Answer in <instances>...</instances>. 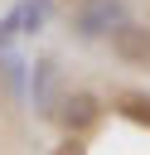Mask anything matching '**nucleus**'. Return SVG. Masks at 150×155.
<instances>
[{"label":"nucleus","instance_id":"nucleus-1","mask_svg":"<svg viewBox=\"0 0 150 155\" xmlns=\"http://www.w3.org/2000/svg\"><path fill=\"white\" fill-rule=\"evenodd\" d=\"M121 19H126V5H121V0H77V5H73V29H77V39H106Z\"/></svg>","mask_w":150,"mask_h":155},{"label":"nucleus","instance_id":"nucleus-2","mask_svg":"<svg viewBox=\"0 0 150 155\" xmlns=\"http://www.w3.org/2000/svg\"><path fill=\"white\" fill-rule=\"evenodd\" d=\"M106 44H111V53H116L121 63H131V68H150V24H140V19H121V24L106 34Z\"/></svg>","mask_w":150,"mask_h":155},{"label":"nucleus","instance_id":"nucleus-3","mask_svg":"<svg viewBox=\"0 0 150 155\" xmlns=\"http://www.w3.org/2000/svg\"><path fill=\"white\" fill-rule=\"evenodd\" d=\"M53 116H58V126H63L68 136H87V131L102 121V97H97V92H68Z\"/></svg>","mask_w":150,"mask_h":155},{"label":"nucleus","instance_id":"nucleus-4","mask_svg":"<svg viewBox=\"0 0 150 155\" xmlns=\"http://www.w3.org/2000/svg\"><path fill=\"white\" fill-rule=\"evenodd\" d=\"M53 92H58V63H53V58H39V63H34V107H39L44 116L58 111V107H53Z\"/></svg>","mask_w":150,"mask_h":155},{"label":"nucleus","instance_id":"nucleus-5","mask_svg":"<svg viewBox=\"0 0 150 155\" xmlns=\"http://www.w3.org/2000/svg\"><path fill=\"white\" fill-rule=\"evenodd\" d=\"M111 107H116L126 121L150 126V92H131V87H126V92H116V97H111Z\"/></svg>","mask_w":150,"mask_h":155},{"label":"nucleus","instance_id":"nucleus-6","mask_svg":"<svg viewBox=\"0 0 150 155\" xmlns=\"http://www.w3.org/2000/svg\"><path fill=\"white\" fill-rule=\"evenodd\" d=\"M15 15H19V34H39L53 15V0H19Z\"/></svg>","mask_w":150,"mask_h":155},{"label":"nucleus","instance_id":"nucleus-7","mask_svg":"<svg viewBox=\"0 0 150 155\" xmlns=\"http://www.w3.org/2000/svg\"><path fill=\"white\" fill-rule=\"evenodd\" d=\"M15 34H19V15L10 10V15L0 19V48H10V44H15Z\"/></svg>","mask_w":150,"mask_h":155},{"label":"nucleus","instance_id":"nucleus-8","mask_svg":"<svg viewBox=\"0 0 150 155\" xmlns=\"http://www.w3.org/2000/svg\"><path fill=\"white\" fill-rule=\"evenodd\" d=\"M0 87H5V73H0Z\"/></svg>","mask_w":150,"mask_h":155}]
</instances>
